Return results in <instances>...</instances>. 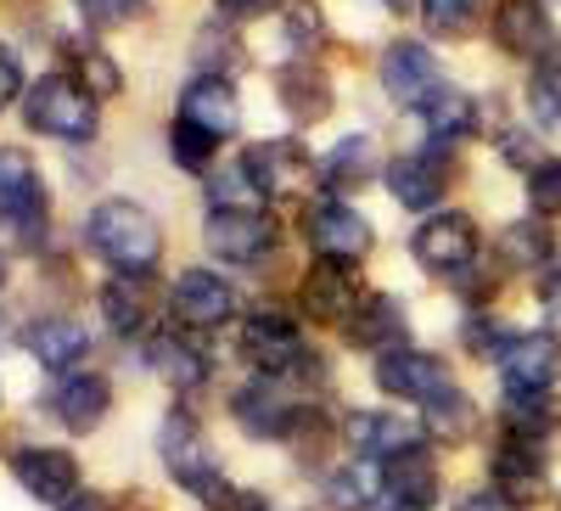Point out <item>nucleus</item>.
<instances>
[{"label":"nucleus","mask_w":561,"mask_h":511,"mask_svg":"<svg viewBox=\"0 0 561 511\" xmlns=\"http://www.w3.org/2000/svg\"><path fill=\"white\" fill-rule=\"evenodd\" d=\"M219 12H225V18H264L270 0H219Z\"/></svg>","instance_id":"43"},{"label":"nucleus","mask_w":561,"mask_h":511,"mask_svg":"<svg viewBox=\"0 0 561 511\" xmlns=\"http://www.w3.org/2000/svg\"><path fill=\"white\" fill-rule=\"evenodd\" d=\"M545 298H550V304H556V309H561V264H556V270H550V275H545Z\"/></svg>","instance_id":"47"},{"label":"nucleus","mask_w":561,"mask_h":511,"mask_svg":"<svg viewBox=\"0 0 561 511\" xmlns=\"http://www.w3.org/2000/svg\"><path fill=\"white\" fill-rule=\"evenodd\" d=\"M298 298H304V315H309V320H320V327H348V315L365 304V298H359V287L348 282V270H337V264L309 270Z\"/></svg>","instance_id":"21"},{"label":"nucleus","mask_w":561,"mask_h":511,"mask_svg":"<svg viewBox=\"0 0 561 511\" xmlns=\"http://www.w3.org/2000/svg\"><path fill=\"white\" fill-rule=\"evenodd\" d=\"M102 315H107V327H113L118 338H135L140 327H147V304H140L135 275H118V282L102 287Z\"/></svg>","instance_id":"32"},{"label":"nucleus","mask_w":561,"mask_h":511,"mask_svg":"<svg viewBox=\"0 0 561 511\" xmlns=\"http://www.w3.org/2000/svg\"><path fill=\"white\" fill-rule=\"evenodd\" d=\"M410 253L421 259V270H433V275H449V282H466L478 264V225L472 214H433L427 225L415 230V242Z\"/></svg>","instance_id":"5"},{"label":"nucleus","mask_w":561,"mask_h":511,"mask_svg":"<svg viewBox=\"0 0 561 511\" xmlns=\"http://www.w3.org/2000/svg\"><path fill=\"white\" fill-rule=\"evenodd\" d=\"M388 495V484H382V467L377 461H343V467H332L325 473V506L332 511H370Z\"/></svg>","instance_id":"25"},{"label":"nucleus","mask_w":561,"mask_h":511,"mask_svg":"<svg viewBox=\"0 0 561 511\" xmlns=\"http://www.w3.org/2000/svg\"><path fill=\"white\" fill-rule=\"evenodd\" d=\"M62 511H113V500H107V495H84V489H79Z\"/></svg>","instance_id":"45"},{"label":"nucleus","mask_w":561,"mask_h":511,"mask_svg":"<svg viewBox=\"0 0 561 511\" xmlns=\"http://www.w3.org/2000/svg\"><path fill=\"white\" fill-rule=\"evenodd\" d=\"M225 511H270V500H259V495H237Z\"/></svg>","instance_id":"46"},{"label":"nucleus","mask_w":561,"mask_h":511,"mask_svg":"<svg viewBox=\"0 0 561 511\" xmlns=\"http://www.w3.org/2000/svg\"><path fill=\"white\" fill-rule=\"evenodd\" d=\"M0 275H7V259H0Z\"/></svg>","instance_id":"50"},{"label":"nucleus","mask_w":561,"mask_h":511,"mask_svg":"<svg viewBox=\"0 0 561 511\" xmlns=\"http://www.w3.org/2000/svg\"><path fill=\"white\" fill-rule=\"evenodd\" d=\"M382 484H388L393 506H421V511H427V500L438 495V467H433L427 444H421V450H404L399 461H388V467H382Z\"/></svg>","instance_id":"27"},{"label":"nucleus","mask_w":561,"mask_h":511,"mask_svg":"<svg viewBox=\"0 0 561 511\" xmlns=\"http://www.w3.org/2000/svg\"><path fill=\"white\" fill-rule=\"evenodd\" d=\"M275 90H280V102H287V113L298 124H314V118L332 113V84H325L314 68H280Z\"/></svg>","instance_id":"31"},{"label":"nucleus","mask_w":561,"mask_h":511,"mask_svg":"<svg viewBox=\"0 0 561 511\" xmlns=\"http://www.w3.org/2000/svg\"><path fill=\"white\" fill-rule=\"evenodd\" d=\"M388 192L404 203V208H438V197H444V163L433 158V152H410V158H393L388 169Z\"/></svg>","instance_id":"24"},{"label":"nucleus","mask_w":561,"mask_h":511,"mask_svg":"<svg viewBox=\"0 0 561 511\" xmlns=\"http://www.w3.org/2000/svg\"><path fill=\"white\" fill-rule=\"evenodd\" d=\"M242 354L264 371V377H280V371H293L304 365V332L293 327L287 315H253L248 327H242Z\"/></svg>","instance_id":"17"},{"label":"nucleus","mask_w":561,"mask_h":511,"mask_svg":"<svg viewBox=\"0 0 561 511\" xmlns=\"http://www.w3.org/2000/svg\"><path fill=\"white\" fill-rule=\"evenodd\" d=\"M528 107H534L539 129H561V57L534 63V79H528Z\"/></svg>","instance_id":"33"},{"label":"nucleus","mask_w":561,"mask_h":511,"mask_svg":"<svg viewBox=\"0 0 561 511\" xmlns=\"http://www.w3.org/2000/svg\"><path fill=\"white\" fill-rule=\"evenodd\" d=\"M51 410L62 416L68 433H90L107 422L113 410V383L96 377V371H73V377H62V388L51 394Z\"/></svg>","instance_id":"20"},{"label":"nucleus","mask_w":561,"mask_h":511,"mask_svg":"<svg viewBox=\"0 0 561 511\" xmlns=\"http://www.w3.org/2000/svg\"><path fill=\"white\" fill-rule=\"evenodd\" d=\"M28 354L45 365V371H73L84 354H90V332H84V320H68V315H45L28 327Z\"/></svg>","instance_id":"23"},{"label":"nucleus","mask_w":561,"mask_h":511,"mask_svg":"<svg viewBox=\"0 0 561 511\" xmlns=\"http://www.w3.org/2000/svg\"><path fill=\"white\" fill-rule=\"evenodd\" d=\"M460 511H517V506L500 500V495L489 489V495H466V500H460Z\"/></svg>","instance_id":"44"},{"label":"nucleus","mask_w":561,"mask_h":511,"mask_svg":"<svg viewBox=\"0 0 561 511\" xmlns=\"http://www.w3.org/2000/svg\"><path fill=\"white\" fill-rule=\"evenodd\" d=\"M84 242L96 248L118 275H152L158 259H163V230H158V219L140 208V203H129V197H107V203L90 208Z\"/></svg>","instance_id":"1"},{"label":"nucleus","mask_w":561,"mask_h":511,"mask_svg":"<svg viewBox=\"0 0 561 511\" xmlns=\"http://www.w3.org/2000/svg\"><path fill=\"white\" fill-rule=\"evenodd\" d=\"M163 467H169V478L185 489V495H197L203 506H230L237 500V489L225 484V473L214 467V455H208V444H203V433H197V422L192 416H169L163 422Z\"/></svg>","instance_id":"3"},{"label":"nucleus","mask_w":561,"mask_h":511,"mask_svg":"<svg viewBox=\"0 0 561 511\" xmlns=\"http://www.w3.org/2000/svg\"><path fill=\"white\" fill-rule=\"evenodd\" d=\"M45 208H51V197L34 174V158L23 147H0V214H7V225L28 230L45 219Z\"/></svg>","instance_id":"14"},{"label":"nucleus","mask_w":561,"mask_h":511,"mask_svg":"<svg viewBox=\"0 0 561 511\" xmlns=\"http://www.w3.org/2000/svg\"><path fill=\"white\" fill-rule=\"evenodd\" d=\"M147 365L158 371L169 388H180V394H192V388L208 383V354H203V343H197V338H185L180 327L152 332V343H147Z\"/></svg>","instance_id":"19"},{"label":"nucleus","mask_w":561,"mask_h":511,"mask_svg":"<svg viewBox=\"0 0 561 511\" xmlns=\"http://www.w3.org/2000/svg\"><path fill=\"white\" fill-rule=\"evenodd\" d=\"M382 90L399 102V107H410V113H427L438 96H444V68H438V57L427 52V45H415V39H393L388 52H382Z\"/></svg>","instance_id":"6"},{"label":"nucleus","mask_w":561,"mask_h":511,"mask_svg":"<svg viewBox=\"0 0 561 511\" xmlns=\"http://www.w3.org/2000/svg\"><path fill=\"white\" fill-rule=\"evenodd\" d=\"M180 124H197L203 135L225 141L230 129L242 124V102H237V84L219 79V73H203L180 90Z\"/></svg>","instance_id":"15"},{"label":"nucleus","mask_w":561,"mask_h":511,"mask_svg":"<svg viewBox=\"0 0 561 511\" xmlns=\"http://www.w3.org/2000/svg\"><path fill=\"white\" fill-rule=\"evenodd\" d=\"M12 478L23 484V495L45 500V506H68L79 495V461L68 450H45V444H28L12 455Z\"/></svg>","instance_id":"11"},{"label":"nucleus","mask_w":561,"mask_h":511,"mask_svg":"<svg viewBox=\"0 0 561 511\" xmlns=\"http://www.w3.org/2000/svg\"><path fill=\"white\" fill-rule=\"evenodd\" d=\"M489 478H494V495L511 500L517 511L534 506V500L545 495V455H539V444L511 433V439L494 450V461H489Z\"/></svg>","instance_id":"13"},{"label":"nucleus","mask_w":561,"mask_h":511,"mask_svg":"<svg viewBox=\"0 0 561 511\" xmlns=\"http://www.w3.org/2000/svg\"><path fill=\"white\" fill-rule=\"evenodd\" d=\"M237 422H242L253 439H293L298 405L275 388V377H264V383H248V388L237 394Z\"/></svg>","instance_id":"22"},{"label":"nucleus","mask_w":561,"mask_h":511,"mask_svg":"<svg viewBox=\"0 0 561 511\" xmlns=\"http://www.w3.org/2000/svg\"><path fill=\"white\" fill-rule=\"evenodd\" d=\"M169 309H174V320L180 327H219V320H230L237 315V287L225 282V275H214V270H185L180 282L169 287Z\"/></svg>","instance_id":"10"},{"label":"nucleus","mask_w":561,"mask_h":511,"mask_svg":"<svg viewBox=\"0 0 561 511\" xmlns=\"http://www.w3.org/2000/svg\"><path fill=\"white\" fill-rule=\"evenodd\" d=\"M214 135H203L197 124H180L174 118V129H169V152H174V163L180 169H192V174H208V163H214Z\"/></svg>","instance_id":"36"},{"label":"nucleus","mask_w":561,"mask_h":511,"mask_svg":"<svg viewBox=\"0 0 561 511\" xmlns=\"http://www.w3.org/2000/svg\"><path fill=\"white\" fill-rule=\"evenodd\" d=\"M348 338H354V349H377V360L393 349H410L404 343V309L393 298H365L348 315Z\"/></svg>","instance_id":"26"},{"label":"nucleus","mask_w":561,"mask_h":511,"mask_svg":"<svg viewBox=\"0 0 561 511\" xmlns=\"http://www.w3.org/2000/svg\"><path fill=\"white\" fill-rule=\"evenodd\" d=\"M287 39H293V52H314V45H320V18L309 7L287 12Z\"/></svg>","instance_id":"41"},{"label":"nucleus","mask_w":561,"mask_h":511,"mask_svg":"<svg viewBox=\"0 0 561 511\" xmlns=\"http://www.w3.org/2000/svg\"><path fill=\"white\" fill-rule=\"evenodd\" d=\"M348 444H354L359 461L388 467V461H399L404 450H421V428H410L393 410H359V416H348Z\"/></svg>","instance_id":"18"},{"label":"nucleus","mask_w":561,"mask_h":511,"mask_svg":"<svg viewBox=\"0 0 561 511\" xmlns=\"http://www.w3.org/2000/svg\"><path fill=\"white\" fill-rule=\"evenodd\" d=\"M393 511H421V506H393Z\"/></svg>","instance_id":"49"},{"label":"nucleus","mask_w":561,"mask_h":511,"mask_svg":"<svg viewBox=\"0 0 561 511\" xmlns=\"http://www.w3.org/2000/svg\"><path fill=\"white\" fill-rule=\"evenodd\" d=\"M79 12L96 23V29H118V23H129V18L147 12V0H79Z\"/></svg>","instance_id":"39"},{"label":"nucleus","mask_w":561,"mask_h":511,"mask_svg":"<svg viewBox=\"0 0 561 511\" xmlns=\"http://www.w3.org/2000/svg\"><path fill=\"white\" fill-rule=\"evenodd\" d=\"M304 230H309V242L325 264H337V270H354L365 253H370V225L359 208L348 203H309L304 208Z\"/></svg>","instance_id":"7"},{"label":"nucleus","mask_w":561,"mask_h":511,"mask_svg":"<svg viewBox=\"0 0 561 511\" xmlns=\"http://www.w3.org/2000/svg\"><path fill=\"white\" fill-rule=\"evenodd\" d=\"M370 174H377V141H370V135H343V141L320 158V185H332V192L365 185Z\"/></svg>","instance_id":"28"},{"label":"nucleus","mask_w":561,"mask_h":511,"mask_svg":"<svg viewBox=\"0 0 561 511\" xmlns=\"http://www.w3.org/2000/svg\"><path fill=\"white\" fill-rule=\"evenodd\" d=\"M421 118H427V129L438 135V141H449V135H466V129L478 124V107H472V96H460V90H444V96Z\"/></svg>","instance_id":"35"},{"label":"nucleus","mask_w":561,"mask_h":511,"mask_svg":"<svg viewBox=\"0 0 561 511\" xmlns=\"http://www.w3.org/2000/svg\"><path fill=\"white\" fill-rule=\"evenodd\" d=\"M208 57H219L225 68H237V63H242L237 34H225V39H219V29H203V39H197V63H203V73H208Z\"/></svg>","instance_id":"40"},{"label":"nucleus","mask_w":561,"mask_h":511,"mask_svg":"<svg viewBox=\"0 0 561 511\" xmlns=\"http://www.w3.org/2000/svg\"><path fill=\"white\" fill-rule=\"evenodd\" d=\"M494 39L511 57H534V63L556 57V23H550V12L539 7V0H500Z\"/></svg>","instance_id":"16"},{"label":"nucleus","mask_w":561,"mask_h":511,"mask_svg":"<svg viewBox=\"0 0 561 511\" xmlns=\"http://www.w3.org/2000/svg\"><path fill=\"white\" fill-rule=\"evenodd\" d=\"M550 253H556V242H550V219H539V214L500 230V259H505L511 270H545Z\"/></svg>","instance_id":"30"},{"label":"nucleus","mask_w":561,"mask_h":511,"mask_svg":"<svg viewBox=\"0 0 561 511\" xmlns=\"http://www.w3.org/2000/svg\"><path fill=\"white\" fill-rule=\"evenodd\" d=\"M275 219L259 214V208H214L208 225H203V242L214 259H230V264H259L270 248H275Z\"/></svg>","instance_id":"8"},{"label":"nucleus","mask_w":561,"mask_h":511,"mask_svg":"<svg viewBox=\"0 0 561 511\" xmlns=\"http://www.w3.org/2000/svg\"><path fill=\"white\" fill-rule=\"evenodd\" d=\"M377 388L410 405H427L433 394L449 388V365L438 354H421V349H393L377 360Z\"/></svg>","instance_id":"12"},{"label":"nucleus","mask_w":561,"mask_h":511,"mask_svg":"<svg viewBox=\"0 0 561 511\" xmlns=\"http://www.w3.org/2000/svg\"><path fill=\"white\" fill-rule=\"evenodd\" d=\"M23 118L34 135H51V141H90L96 135V96L68 73H45L28 84Z\"/></svg>","instance_id":"2"},{"label":"nucleus","mask_w":561,"mask_h":511,"mask_svg":"<svg viewBox=\"0 0 561 511\" xmlns=\"http://www.w3.org/2000/svg\"><path fill=\"white\" fill-rule=\"evenodd\" d=\"M528 203L539 219H556L561 214V158H545L528 169Z\"/></svg>","instance_id":"37"},{"label":"nucleus","mask_w":561,"mask_h":511,"mask_svg":"<svg viewBox=\"0 0 561 511\" xmlns=\"http://www.w3.org/2000/svg\"><path fill=\"white\" fill-rule=\"evenodd\" d=\"M472 12H478V0H421V23L433 34H466Z\"/></svg>","instance_id":"38"},{"label":"nucleus","mask_w":561,"mask_h":511,"mask_svg":"<svg viewBox=\"0 0 561 511\" xmlns=\"http://www.w3.org/2000/svg\"><path fill=\"white\" fill-rule=\"evenodd\" d=\"M68 57H73V68H79V79H84V90L90 96H118L124 90V73H118V63L102 52V45H68Z\"/></svg>","instance_id":"34"},{"label":"nucleus","mask_w":561,"mask_h":511,"mask_svg":"<svg viewBox=\"0 0 561 511\" xmlns=\"http://www.w3.org/2000/svg\"><path fill=\"white\" fill-rule=\"evenodd\" d=\"M388 7H393V12H404V7H410V0H388Z\"/></svg>","instance_id":"48"},{"label":"nucleus","mask_w":561,"mask_h":511,"mask_svg":"<svg viewBox=\"0 0 561 511\" xmlns=\"http://www.w3.org/2000/svg\"><path fill=\"white\" fill-rule=\"evenodd\" d=\"M18 96H23V68H18V52H7V45H0V113H7Z\"/></svg>","instance_id":"42"},{"label":"nucleus","mask_w":561,"mask_h":511,"mask_svg":"<svg viewBox=\"0 0 561 511\" xmlns=\"http://www.w3.org/2000/svg\"><path fill=\"white\" fill-rule=\"evenodd\" d=\"M242 169L253 180V192L270 197V203H304L309 185L320 180L314 158L298 147V141H253L242 152Z\"/></svg>","instance_id":"4"},{"label":"nucleus","mask_w":561,"mask_h":511,"mask_svg":"<svg viewBox=\"0 0 561 511\" xmlns=\"http://www.w3.org/2000/svg\"><path fill=\"white\" fill-rule=\"evenodd\" d=\"M421 433H433V439H444V444L472 439V433H478V405L449 383L444 394H433L427 405H421Z\"/></svg>","instance_id":"29"},{"label":"nucleus","mask_w":561,"mask_h":511,"mask_svg":"<svg viewBox=\"0 0 561 511\" xmlns=\"http://www.w3.org/2000/svg\"><path fill=\"white\" fill-rule=\"evenodd\" d=\"M561 377V343L539 332H517L500 354V383L505 394H550Z\"/></svg>","instance_id":"9"}]
</instances>
